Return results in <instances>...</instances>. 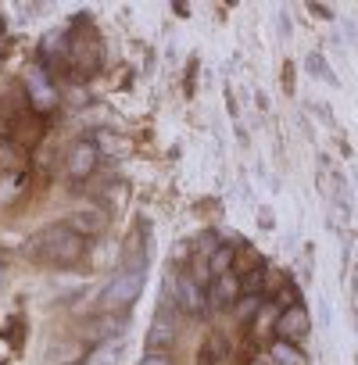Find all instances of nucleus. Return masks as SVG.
<instances>
[{"label": "nucleus", "instance_id": "obj_3", "mask_svg": "<svg viewBox=\"0 0 358 365\" xmlns=\"http://www.w3.org/2000/svg\"><path fill=\"white\" fill-rule=\"evenodd\" d=\"M240 297V283H237V272H226V276H215L205 290V304L223 312V308H233Z\"/></svg>", "mask_w": 358, "mask_h": 365}, {"label": "nucleus", "instance_id": "obj_12", "mask_svg": "<svg viewBox=\"0 0 358 365\" xmlns=\"http://www.w3.org/2000/svg\"><path fill=\"white\" fill-rule=\"evenodd\" d=\"M22 190H26V175H22V172H15V175L4 172V175H0V205H8V201L19 197Z\"/></svg>", "mask_w": 358, "mask_h": 365}, {"label": "nucleus", "instance_id": "obj_11", "mask_svg": "<svg viewBox=\"0 0 358 365\" xmlns=\"http://www.w3.org/2000/svg\"><path fill=\"white\" fill-rule=\"evenodd\" d=\"M237 283H240V297H244V294L262 297V287H265V269H262V265H251V269H244V272L237 276Z\"/></svg>", "mask_w": 358, "mask_h": 365}, {"label": "nucleus", "instance_id": "obj_15", "mask_svg": "<svg viewBox=\"0 0 358 365\" xmlns=\"http://www.w3.org/2000/svg\"><path fill=\"white\" fill-rule=\"evenodd\" d=\"M226 354H230L226 340H223V336H212V340L205 344V354H201V361H212V358H215V365H226Z\"/></svg>", "mask_w": 358, "mask_h": 365}, {"label": "nucleus", "instance_id": "obj_1", "mask_svg": "<svg viewBox=\"0 0 358 365\" xmlns=\"http://www.w3.org/2000/svg\"><path fill=\"white\" fill-rule=\"evenodd\" d=\"M26 255H29L33 262H40V265H58V269H65V265H76V262L86 255V240H83L79 233H72L65 222H54V226L40 230V233L26 244Z\"/></svg>", "mask_w": 358, "mask_h": 365}, {"label": "nucleus", "instance_id": "obj_14", "mask_svg": "<svg viewBox=\"0 0 358 365\" xmlns=\"http://www.w3.org/2000/svg\"><path fill=\"white\" fill-rule=\"evenodd\" d=\"M0 168H4V172L22 168V150H19L8 136H0Z\"/></svg>", "mask_w": 358, "mask_h": 365}, {"label": "nucleus", "instance_id": "obj_6", "mask_svg": "<svg viewBox=\"0 0 358 365\" xmlns=\"http://www.w3.org/2000/svg\"><path fill=\"white\" fill-rule=\"evenodd\" d=\"M276 333H280V340H287V344L301 340V336L308 333V312H305L301 304H290L287 312L276 315Z\"/></svg>", "mask_w": 358, "mask_h": 365}, {"label": "nucleus", "instance_id": "obj_19", "mask_svg": "<svg viewBox=\"0 0 358 365\" xmlns=\"http://www.w3.org/2000/svg\"><path fill=\"white\" fill-rule=\"evenodd\" d=\"M140 365H172V358H168V351H147L140 358Z\"/></svg>", "mask_w": 358, "mask_h": 365}, {"label": "nucleus", "instance_id": "obj_16", "mask_svg": "<svg viewBox=\"0 0 358 365\" xmlns=\"http://www.w3.org/2000/svg\"><path fill=\"white\" fill-rule=\"evenodd\" d=\"M93 143H97V150H108V154H122V150H129V143H126L122 136H111V133H101Z\"/></svg>", "mask_w": 358, "mask_h": 365}, {"label": "nucleus", "instance_id": "obj_2", "mask_svg": "<svg viewBox=\"0 0 358 365\" xmlns=\"http://www.w3.org/2000/svg\"><path fill=\"white\" fill-rule=\"evenodd\" d=\"M140 294H143V269L133 265L104 287V308H129Z\"/></svg>", "mask_w": 358, "mask_h": 365}, {"label": "nucleus", "instance_id": "obj_4", "mask_svg": "<svg viewBox=\"0 0 358 365\" xmlns=\"http://www.w3.org/2000/svg\"><path fill=\"white\" fill-rule=\"evenodd\" d=\"M97 161H101L97 143H93V140H79V143H72V150H68V175H72V179H86V175H93Z\"/></svg>", "mask_w": 358, "mask_h": 365}, {"label": "nucleus", "instance_id": "obj_13", "mask_svg": "<svg viewBox=\"0 0 358 365\" xmlns=\"http://www.w3.org/2000/svg\"><path fill=\"white\" fill-rule=\"evenodd\" d=\"M83 365H118V347L108 344V340H101V344L83 358Z\"/></svg>", "mask_w": 358, "mask_h": 365}, {"label": "nucleus", "instance_id": "obj_7", "mask_svg": "<svg viewBox=\"0 0 358 365\" xmlns=\"http://www.w3.org/2000/svg\"><path fill=\"white\" fill-rule=\"evenodd\" d=\"M65 226L86 240V237H97V233L108 226V219H104L101 208H79V212H72V215L65 219Z\"/></svg>", "mask_w": 358, "mask_h": 365}, {"label": "nucleus", "instance_id": "obj_20", "mask_svg": "<svg viewBox=\"0 0 358 365\" xmlns=\"http://www.w3.org/2000/svg\"><path fill=\"white\" fill-rule=\"evenodd\" d=\"M251 365H269V361H265V358H255V361H251Z\"/></svg>", "mask_w": 358, "mask_h": 365}, {"label": "nucleus", "instance_id": "obj_18", "mask_svg": "<svg viewBox=\"0 0 358 365\" xmlns=\"http://www.w3.org/2000/svg\"><path fill=\"white\" fill-rule=\"evenodd\" d=\"M276 315H280L276 308H258V312H255V326H258V329L265 333L269 326H276Z\"/></svg>", "mask_w": 358, "mask_h": 365}, {"label": "nucleus", "instance_id": "obj_5", "mask_svg": "<svg viewBox=\"0 0 358 365\" xmlns=\"http://www.w3.org/2000/svg\"><path fill=\"white\" fill-rule=\"evenodd\" d=\"M172 290H175V304L183 308L187 315H201L208 304H205V287L201 283H194L190 276H179V279H172Z\"/></svg>", "mask_w": 358, "mask_h": 365}, {"label": "nucleus", "instance_id": "obj_8", "mask_svg": "<svg viewBox=\"0 0 358 365\" xmlns=\"http://www.w3.org/2000/svg\"><path fill=\"white\" fill-rule=\"evenodd\" d=\"M147 344H150V351H168V347L175 344V326H172L168 315H158V319L150 322V329H147Z\"/></svg>", "mask_w": 358, "mask_h": 365}, {"label": "nucleus", "instance_id": "obj_17", "mask_svg": "<svg viewBox=\"0 0 358 365\" xmlns=\"http://www.w3.org/2000/svg\"><path fill=\"white\" fill-rule=\"evenodd\" d=\"M240 315H255L258 308H262V297H255V294H244V297H237V304H233Z\"/></svg>", "mask_w": 358, "mask_h": 365}, {"label": "nucleus", "instance_id": "obj_10", "mask_svg": "<svg viewBox=\"0 0 358 365\" xmlns=\"http://www.w3.org/2000/svg\"><path fill=\"white\" fill-rule=\"evenodd\" d=\"M265 361L269 365H305V351L294 347V344H287V340H276L269 347V358Z\"/></svg>", "mask_w": 358, "mask_h": 365}, {"label": "nucleus", "instance_id": "obj_9", "mask_svg": "<svg viewBox=\"0 0 358 365\" xmlns=\"http://www.w3.org/2000/svg\"><path fill=\"white\" fill-rule=\"evenodd\" d=\"M205 262H208V276H212V279H215V276H226V272H233V265H237V247L215 244V251H212Z\"/></svg>", "mask_w": 358, "mask_h": 365}]
</instances>
